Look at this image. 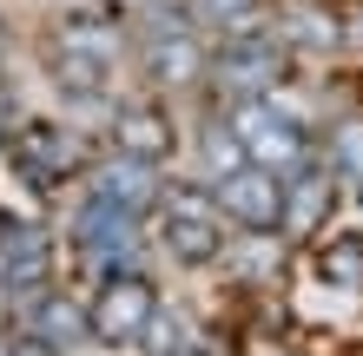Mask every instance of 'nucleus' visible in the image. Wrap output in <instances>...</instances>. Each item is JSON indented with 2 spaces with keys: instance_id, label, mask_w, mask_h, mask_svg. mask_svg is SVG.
Segmentation results:
<instances>
[{
  "instance_id": "nucleus-1",
  "label": "nucleus",
  "mask_w": 363,
  "mask_h": 356,
  "mask_svg": "<svg viewBox=\"0 0 363 356\" xmlns=\"http://www.w3.org/2000/svg\"><path fill=\"white\" fill-rule=\"evenodd\" d=\"M284 79H291V47L277 33H264V20H258V27H238L211 47L205 93L218 106H238V99H271Z\"/></svg>"
},
{
  "instance_id": "nucleus-2",
  "label": "nucleus",
  "mask_w": 363,
  "mask_h": 356,
  "mask_svg": "<svg viewBox=\"0 0 363 356\" xmlns=\"http://www.w3.org/2000/svg\"><path fill=\"white\" fill-rule=\"evenodd\" d=\"M218 113L231 119V132L245 139V159L271 165L277 178H291V172H304L311 159H324V139H317L304 119H291L284 106H277V93L271 99H238V106H218Z\"/></svg>"
},
{
  "instance_id": "nucleus-3",
  "label": "nucleus",
  "mask_w": 363,
  "mask_h": 356,
  "mask_svg": "<svg viewBox=\"0 0 363 356\" xmlns=\"http://www.w3.org/2000/svg\"><path fill=\"white\" fill-rule=\"evenodd\" d=\"M159 244L185 270H205L231 251V224L218 212V198H211V185L205 192H165L159 198Z\"/></svg>"
},
{
  "instance_id": "nucleus-4",
  "label": "nucleus",
  "mask_w": 363,
  "mask_h": 356,
  "mask_svg": "<svg viewBox=\"0 0 363 356\" xmlns=\"http://www.w3.org/2000/svg\"><path fill=\"white\" fill-rule=\"evenodd\" d=\"M211 198H218V212L231 231H284V178L271 172V165H238V172L211 178Z\"/></svg>"
},
{
  "instance_id": "nucleus-5",
  "label": "nucleus",
  "mask_w": 363,
  "mask_h": 356,
  "mask_svg": "<svg viewBox=\"0 0 363 356\" xmlns=\"http://www.w3.org/2000/svg\"><path fill=\"white\" fill-rule=\"evenodd\" d=\"M271 20H277L271 33L291 47V59H330L350 47V13L337 0H277Z\"/></svg>"
},
{
  "instance_id": "nucleus-6",
  "label": "nucleus",
  "mask_w": 363,
  "mask_h": 356,
  "mask_svg": "<svg viewBox=\"0 0 363 356\" xmlns=\"http://www.w3.org/2000/svg\"><path fill=\"white\" fill-rule=\"evenodd\" d=\"M337 198H344V178H337L324 159H311L304 172H291V178H284V238H291V244L317 238V231L330 224Z\"/></svg>"
},
{
  "instance_id": "nucleus-7",
  "label": "nucleus",
  "mask_w": 363,
  "mask_h": 356,
  "mask_svg": "<svg viewBox=\"0 0 363 356\" xmlns=\"http://www.w3.org/2000/svg\"><path fill=\"white\" fill-rule=\"evenodd\" d=\"M152 317H159V297H152L145 277H113L99 290V304H93V330L106 343H145Z\"/></svg>"
},
{
  "instance_id": "nucleus-8",
  "label": "nucleus",
  "mask_w": 363,
  "mask_h": 356,
  "mask_svg": "<svg viewBox=\"0 0 363 356\" xmlns=\"http://www.w3.org/2000/svg\"><path fill=\"white\" fill-rule=\"evenodd\" d=\"M139 53H145V73H152V86H165V93H199V86H205L211 47H205V33H199V27H191V33L139 40Z\"/></svg>"
},
{
  "instance_id": "nucleus-9",
  "label": "nucleus",
  "mask_w": 363,
  "mask_h": 356,
  "mask_svg": "<svg viewBox=\"0 0 363 356\" xmlns=\"http://www.w3.org/2000/svg\"><path fill=\"white\" fill-rule=\"evenodd\" d=\"M93 198L113 205V212L145 218V212L165 198V178H159V165H145V159H133V152H113V159L93 172Z\"/></svg>"
},
{
  "instance_id": "nucleus-10",
  "label": "nucleus",
  "mask_w": 363,
  "mask_h": 356,
  "mask_svg": "<svg viewBox=\"0 0 363 356\" xmlns=\"http://www.w3.org/2000/svg\"><path fill=\"white\" fill-rule=\"evenodd\" d=\"M172 145H179V125H172L165 106H152V99L119 106V119H113V152H133L145 165H165V159H172Z\"/></svg>"
},
{
  "instance_id": "nucleus-11",
  "label": "nucleus",
  "mask_w": 363,
  "mask_h": 356,
  "mask_svg": "<svg viewBox=\"0 0 363 356\" xmlns=\"http://www.w3.org/2000/svg\"><path fill=\"white\" fill-rule=\"evenodd\" d=\"M324 165L344 178V192H363V113L337 119L324 132Z\"/></svg>"
},
{
  "instance_id": "nucleus-12",
  "label": "nucleus",
  "mask_w": 363,
  "mask_h": 356,
  "mask_svg": "<svg viewBox=\"0 0 363 356\" xmlns=\"http://www.w3.org/2000/svg\"><path fill=\"white\" fill-rule=\"evenodd\" d=\"M317 277L324 284H344V290H363V238H324L317 244Z\"/></svg>"
},
{
  "instance_id": "nucleus-13",
  "label": "nucleus",
  "mask_w": 363,
  "mask_h": 356,
  "mask_svg": "<svg viewBox=\"0 0 363 356\" xmlns=\"http://www.w3.org/2000/svg\"><path fill=\"white\" fill-rule=\"evenodd\" d=\"M211 27H225V33H238V27H258V20L271 13V0H205L199 7Z\"/></svg>"
},
{
  "instance_id": "nucleus-14",
  "label": "nucleus",
  "mask_w": 363,
  "mask_h": 356,
  "mask_svg": "<svg viewBox=\"0 0 363 356\" xmlns=\"http://www.w3.org/2000/svg\"><path fill=\"white\" fill-rule=\"evenodd\" d=\"M47 323L60 330V337H79V330H86V317H79L73 304H53V310H47Z\"/></svg>"
},
{
  "instance_id": "nucleus-15",
  "label": "nucleus",
  "mask_w": 363,
  "mask_h": 356,
  "mask_svg": "<svg viewBox=\"0 0 363 356\" xmlns=\"http://www.w3.org/2000/svg\"><path fill=\"white\" fill-rule=\"evenodd\" d=\"M152 356H199V343H172V350H152Z\"/></svg>"
}]
</instances>
